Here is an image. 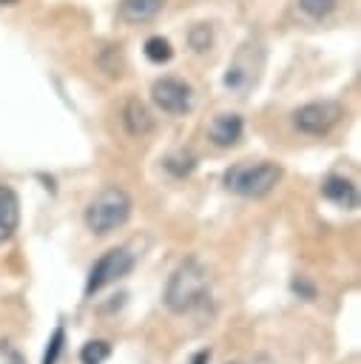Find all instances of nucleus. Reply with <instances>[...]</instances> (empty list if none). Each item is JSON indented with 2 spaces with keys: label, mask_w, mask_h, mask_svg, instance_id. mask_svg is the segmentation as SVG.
I'll list each match as a JSON object with an SVG mask.
<instances>
[{
  "label": "nucleus",
  "mask_w": 361,
  "mask_h": 364,
  "mask_svg": "<svg viewBox=\"0 0 361 364\" xmlns=\"http://www.w3.org/2000/svg\"><path fill=\"white\" fill-rule=\"evenodd\" d=\"M210 290V279H208V270L196 262V259H185L168 279L165 284V307L176 316L182 313H190L193 307H199L205 301Z\"/></svg>",
  "instance_id": "1"
},
{
  "label": "nucleus",
  "mask_w": 361,
  "mask_h": 364,
  "mask_svg": "<svg viewBox=\"0 0 361 364\" xmlns=\"http://www.w3.org/2000/svg\"><path fill=\"white\" fill-rule=\"evenodd\" d=\"M281 179V168L276 162H236L225 171V188L247 196V199H262L267 196Z\"/></svg>",
  "instance_id": "2"
},
{
  "label": "nucleus",
  "mask_w": 361,
  "mask_h": 364,
  "mask_svg": "<svg viewBox=\"0 0 361 364\" xmlns=\"http://www.w3.org/2000/svg\"><path fill=\"white\" fill-rule=\"evenodd\" d=\"M131 216V196L122 188H105L99 191L88 208H85V228L97 236H105L125 225Z\"/></svg>",
  "instance_id": "3"
},
{
  "label": "nucleus",
  "mask_w": 361,
  "mask_h": 364,
  "mask_svg": "<svg viewBox=\"0 0 361 364\" xmlns=\"http://www.w3.org/2000/svg\"><path fill=\"white\" fill-rule=\"evenodd\" d=\"M134 267V253L128 247H111L108 253H102L94 267L88 270V282H85V296H94L97 290H102L105 284H111L114 279H122L125 273H131Z\"/></svg>",
  "instance_id": "4"
},
{
  "label": "nucleus",
  "mask_w": 361,
  "mask_h": 364,
  "mask_svg": "<svg viewBox=\"0 0 361 364\" xmlns=\"http://www.w3.org/2000/svg\"><path fill=\"white\" fill-rule=\"evenodd\" d=\"M341 117H344V108H341L335 100H316V102L301 105V108L293 114V122H296L298 131L313 134V136H321V134H327L330 128H335Z\"/></svg>",
  "instance_id": "5"
},
{
  "label": "nucleus",
  "mask_w": 361,
  "mask_h": 364,
  "mask_svg": "<svg viewBox=\"0 0 361 364\" xmlns=\"http://www.w3.org/2000/svg\"><path fill=\"white\" fill-rule=\"evenodd\" d=\"M151 100L165 114H185L190 111V88L176 77H162L151 85Z\"/></svg>",
  "instance_id": "6"
},
{
  "label": "nucleus",
  "mask_w": 361,
  "mask_h": 364,
  "mask_svg": "<svg viewBox=\"0 0 361 364\" xmlns=\"http://www.w3.org/2000/svg\"><path fill=\"white\" fill-rule=\"evenodd\" d=\"M242 128H244V122L239 114H216L213 122L208 125V136L216 148H230L242 139Z\"/></svg>",
  "instance_id": "7"
},
{
  "label": "nucleus",
  "mask_w": 361,
  "mask_h": 364,
  "mask_svg": "<svg viewBox=\"0 0 361 364\" xmlns=\"http://www.w3.org/2000/svg\"><path fill=\"white\" fill-rule=\"evenodd\" d=\"M321 193H324V199H330L333 205H338L344 210H355L358 208V188L344 176H335V173L324 176Z\"/></svg>",
  "instance_id": "8"
},
{
  "label": "nucleus",
  "mask_w": 361,
  "mask_h": 364,
  "mask_svg": "<svg viewBox=\"0 0 361 364\" xmlns=\"http://www.w3.org/2000/svg\"><path fill=\"white\" fill-rule=\"evenodd\" d=\"M20 225V199L9 185H0V242L11 239Z\"/></svg>",
  "instance_id": "9"
},
{
  "label": "nucleus",
  "mask_w": 361,
  "mask_h": 364,
  "mask_svg": "<svg viewBox=\"0 0 361 364\" xmlns=\"http://www.w3.org/2000/svg\"><path fill=\"white\" fill-rule=\"evenodd\" d=\"M122 122H125V131L134 134V136H145L151 128H153V117L151 111L139 102V100H128L125 108H122Z\"/></svg>",
  "instance_id": "10"
},
{
  "label": "nucleus",
  "mask_w": 361,
  "mask_h": 364,
  "mask_svg": "<svg viewBox=\"0 0 361 364\" xmlns=\"http://www.w3.org/2000/svg\"><path fill=\"white\" fill-rule=\"evenodd\" d=\"M162 6H165V0H122L119 3V17L125 23H134V26L148 23L162 11Z\"/></svg>",
  "instance_id": "11"
},
{
  "label": "nucleus",
  "mask_w": 361,
  "mask_h": 364,
  "mask_svg": "<svg viewBox=\"0 0 361 364\" xmlns=\"http://www.w3.org/2000/svg\"><path fill=\"white\" fill-rule=\"evenodd\" d=\"M108 355H111V344L102 341V338L88 341V344L80 350V361H82V364H102Z\"/></svg>",
  "instance_id": "12"
},
{
  "label": "nucleus",
  "mask_w": 361,
  "mask_h": 364,
  "mask_svg": "<svg viewBox=\"0 0 361 364\" xmlns=\"http://www.w3.org/2000/svg\"><path fill=\"white\" fill-rule=\"evenodd\" d=\"M171 43L165 40V37H148V43H145V57L151 60V63H168L171 60Z\"/></svg>",
  "instance_id": "13"
},
{
  "label": "nucleus",
  "mask_w": 361,
  "mask_h": 364,
  "mask_svg": "<svg viewBox=\"0 0 361 364\" xmlns=\"http://www.w3.org/2000/svg\"><path fill=\"white\" fill-rule=\"evenodd\" d=\"M298 9L310 17V20H321L335 9V0H298Z\"/></svg>",
  "instance_id": "14"
},
{
  "label": "nucleus",
  "mask_w": 361,
  "mask_h": 364,
  "mask_svg": "<svg viewBox=\"0 0 361 364\" xmlns=\"http://www.w3.org/2000/svg\"><path fill=\"white\" fill-rule=\"evenodd\" d=\"M165 168L173 173V176H188L193 168H196V159L193 156H185V154H173L165 159Z\"/></svg>",
  "instance_id": "15"
},
{
  "label": "nucleus",
  "mask_w": 361,
  "mask_h": 364,
  "mask_svg": "<svg viewBox=\"0 0 361 364\" xmlns=\"http://www.w3.org/2000/svg\"><path fill=\"white\" fill-rule=\"evenodd\" d=\"M63 344H65V330L54 327V333L48 338V347H45V355H43V364H57V358L63 353Z\"/></svg>",
  "instance_id": "16"
},
{
  "label": "nucleus",
  "mask_w": 361,
  "mask_h": 364,
  "mask_svg": "<svg viewBox=\"0 0 361 364\" xmlns=\"http://www.w3.org/2000/svg\"><path fill=\"white\" fill-rule=\"evenodd\" d=\"M188 40H190L193 51H205V48L210 46V40H213V34H210V26H205V23H196V26L190 28Z\"/></svg>",
  "instance_id": "17"
},
{
  "label": "nucleus",
  "mask_w": 361,
  "mask_h": 364,
  "mask_svg": "<svg viewBox=\"0 0 361 364\" xmlns=\"http://www.w3.org/2000/svg\"><path fill=\"white\" fill-rule=\"evenodd\" d=\"M0 364H26V361H23V355H20L14 347L0 344Z\"/></svg>",
  "instance_id": "18"
},
{
  "label": "nucleus",
  "mask_w": 361,
  "mask_h": 364,
  "mask_svg": "<svg viewBox=\"0 0 361 364\" xmlns=\"http://www.w3.org/2000/svg\"><path fill=\"white\" fill-rule=\"evenodd\" d=\"M293 290H296V293H304L307 299H316V287H313V284H304L301 279L293 282Z\"/></svg>",
  "instance_id": "19"
},
{
  "label": "nucleus",
  "mask_w": 361,
  "mask_h": 364,
  "mask_svg": "<svg viewBox=\"0 0 361 364\" xmlns=\"http://www.w3.org/2000/svg\"><path fill=\"white\" fill-rule=\"evenodd\" d=\"M208 361H210V350H199L190 364H208Z\"/></svg>",
  "instance_id": "20"
},
{
  "label": "nucleus",
  "mask_w": 361,
  "mask_h": 364,
  "mask_svg": "<svg viewBox=\"0 0 361 364\" xmlns=\"http://www.w3.org/2000/svg\"><path fill=\"white\" fill-rule=\"evenodd\" d=\"M230 364H239V361H230Z\"/></svg>",
  "instance_id": "21"
}]
</instances>
